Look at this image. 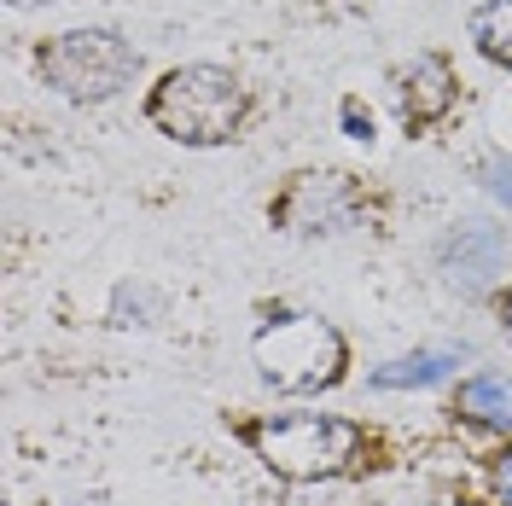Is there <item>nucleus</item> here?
Masks as SVG:
<instances>
[{
	"instance_id": "1a4fd4ad",
	"label": "nucleus",
	"mask_w": 512,
	"mask_h": 506,
	"mask_svg": "<svg viewBox=\"0 0 512 506\" xmlns=\"http://www.w3.org/2000/svg\"><path fill=\"white\" fill-rule=\"evenodd\" d=\"M460 408L483 425H512V379L507 373H478L460 384Z\"/></svg>"
},
{
	"instance_id": "20e7f679",
	"label": "nucleus",
	"mask_w": 512,
	"mask_h": 506,
	"mask_svg": "<svg viewBox=\"0 0 512 506\" xmlns=\"http://www.w3.org/2000/svg\"><path fill=\"white\" fill-rule=\"evenodd\" d=\"M256 448L286 477H332L361 454V425L332 419V413H280L256 425Z\"/></svg>"
},
{
	"instance_id": "ddd939ff",
	"label": "nucleus",
	"mask_w": 512,
	"mask_h": 506,
	"mask_svg": "<svg viewBox=\"0 0 512 506\" xmlns=\"http://www.w3.org/2000/svg\"><path fill=\"white\" fill-rule=\"evenodd\" d=\"M12 6H53V0H12Z\"/></svg>"
},
{
	"instance_id": "f03ea898",
	"label": "nucleus",
	"mask_w": 512,
	"mask_h": 506,
	"mask_svg": "<svg viewBox=\"0 0 512 506\" xmlns=\"http://www.w3.org/2000/svg\"><path fill=\"white\" fill-rule=\"evenodd\" d=\"M35 70L64 99H111L140 76V53L111 30H70L35 53Z\"/></svg>"
},
{
	"instance_id": "39448f33",
	"label": "nucleus",
	"mask_w": 512,
	"mask_h": 506,
	"mask_svg": "<svg viewBox=\"0 0 512 506\" xmlns=\"http://www.w3.org/2000/svg\"><path fill=\"white\" fill-rule=\"evenodd\" d=\"M355 216H361V198L344 175H303L280 204V222L291 233H344Z\"/></svg>"
},
{
	"instance_id": "6e6552de",
	"label": "nucleus",
	"mask_w": 512,
	"mask_h": 506,
	"mask_svg": "<svg viewBox=\"0 0 512 506\" xmlns=\"http://www.w3.org/2000/svg\"><path fill=\"white\" fill-rule=\"evenodd\" d=\"M454 367H460V349H414V355L379 367L373 384H379V390H425V384H443Z\"/></svg>"
},
{
	"instance_id": "4468645a",
	"label": "nucleus",
	"mask_w": 512,
	"mask_h": 506,
	"mask_svg": "<svg viewBox=\"0 0 512 506\" xmlns=\"http://www.w3.org/2000/svg\"><path fill=\"white\" fill-rule=\"evenodd\" d=\"M507 332H512V291H507Z\"/></svg>"
},
{
	"instance_id": "9d476101",
	"label": "nucleus",
	"mask_w": 512,
	"mask_h": 506,
	"mask_svg": "<svg viewBox=\"0 0 512 506\" xmlns=\"http://www.w3.org/2000/svg\"><path fill=\"white\" fill-rule=\"evenodd\" d=\"M472 41L489 59L512 64V0H483L478 12H472Z\"/></svg>"
},
{
	"instance_id": "f8f14e48",
	"label": "nucleus",
	"mask_w": 512,
	"mask_h": 506,
	"mask_svg": "<svg viewBox=\"0 0 512 506\" xmlns=\"http://www.w3.org/2000/svg\"><path fill=\"white\" fill-rule=\"evenodd\" d=\"M495 489H501V501L512 506V454L501 460V466H495Z\"/></svg>"
},
{
	"instance_id": "f257e3e1",
	"label": "nucleus",
	"mask_w": 512,
	"mask_h": 506,
	"mask_svg": "<svg viewBox=\"0 0 512 506\" xmlns=\"http://www.w3.org/2000/svg\"><path fill=\"white\" fill-rule=\"evenodd\" d=\"M245 117V88L216 64H181L152 94V123L181 146H216Z\"/></svg>"
},
{
	"instance_id": "7ed1b4c3",
	"label": "nucleus",
	"mask_w": 512,
	"mask_h": 506,
	"mask_svg": "<svg viewBox=\"0 0 512 506\" xmlns=\"http://www.w3.org/2000/svg\"><path fill=\"white\" fill-rule=\"evenodd\" d=\"M256 367L262 379L286 396H309L326 390L344 373V338L315 315H280L274 326L256 332Z\"/></svg>"
},
{
	"instance_id": "0eeeda50",
	"label": "nucleus",
	"mask_w": 512,
	"mask_h": 506,
	"mask_svg": "<svg viewBox=\"0 0 512 506\" xmlns=\"http://www.w3.org/2000/svg\"><path fill=\"white\" fill-rule=\"evenodd\" d=\"M448 105H454V82H448V64L443 59H414V70H408V94H402V117L408 123H431V117H443Z\"/></svg>"
},
{
	"instance_id": "423d86ee",
	"label": "nucleus",
	"mask_w": 512,
	"mask_h": 506,
	"mask_svg": "<svg viewBox=\"0 0 512 506\" xmlns=\"http://www.w3.org/2000/svg\"><path fill=\"white\" fill-rule=\"evenodd\" d=\"M507 233H495V227L483 222H460L454 233H448L443 245V268L454 285H466V291H478V285H489L495 274H501V262H507Z\"/></svg>"
},
{
	"instance_id": "9b49d317",
	"label": "nucleus",
	"mask_w": 512,
	"mask_h": 506,
	"mask_svg": "<svg viewBox=\"0 0 512 506\" xmlns=\"http://www.w3.org/2000/svg\"><path fill=\"white\" fill-rule=\"evenodd\" d=\"M489 192H495V198H501V204H507V210H512V158H507V163H495V169H489Z\"/></svg>"
}]
</instances>
